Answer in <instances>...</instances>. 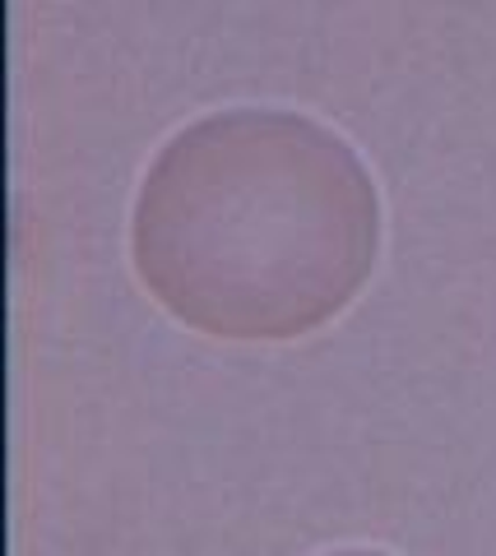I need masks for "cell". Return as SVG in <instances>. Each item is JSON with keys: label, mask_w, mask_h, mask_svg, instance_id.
Returning a JSON list of instances; mask_svg holds the SVG:
<instances>
[{"label": "cell", "mask_w": 496, "mask_h": 556, "mask_svg": "<svg viewBox=\"0 0 496 556\" xmlns=\"http://www.w3.org/2000/svg\"><path fill=\"white\" fill-rule=\"evenodd\" d=\"M130 255L181 325L288 343L363 292L381 255V195L357 149L316 116L224 108L153 153Z\"/></svg>", "instance_id": "1"}, {"label": "cell", "mask_w": 496, "mask_h": 556, "mask_svg": "<svg viewBox=\"0 0 496 556\" xmlns=\"http://www.w3.org/2000/svg\"><path fill=\"white\" fill-rule=\"evenodd\" d=\"M325 556H390V552H371V547H344V552H325Z\"/></svg>", "instance_id": "2"}]
</instances>
